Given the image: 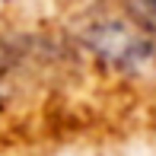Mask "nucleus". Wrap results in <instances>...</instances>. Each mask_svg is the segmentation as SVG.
I'll return each instance as SVG.
<instances>
[{
	"label": "nucleus",
	"instance_id": "nucleus-1",
	"mask_svg": "<svg viewBox=\"0 0 156 156\" xmlns=\"http://www.w3.org/2000/svg\"><path fill=\"white\" fill-rule=\"evenodd\" d=\"M80 38L96 61H102L112 70H121V73H134L156 58L153 32H147L134 19L96 16L80 29Z\"/></svg>",
	"mask_w": 156,
	"mask_h": 156
},
{
	"label": "nucleus",
	"instance_id": "nucleus-2",
	"mask_svg": "<svg viewBox=\"0 0 156 156\" xmlns=\"http://www.w3.org/2000/svg\"><path fill=\"white\" fill-rule=\"evenodd\" d=\"M124 10L147 32H156V0H124Z\"/></svg>",
	"mask_w": 156,
	"mask_h": 156
}]
</instances>
